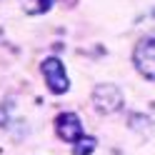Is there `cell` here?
Returning <instances> with one entry per match:
<instances>
[{
    "instance_id": "7a4b0ae2",
    "label": "cell",
    "mask_w": 155,
    "mask_h": 155,
    "mask_svg": "<svg viewBox=\"0 0 155 155\" xmlns=\"http://www.w3.org/2000/svg\"><path fill=\"white\" fill-rule=\"evenodd\" d=\"M43 78L48 83V90H50L53 95H63L68 93V88H70V83H68V73H65V65L60 58H45L43 65Z\"/></svg>"
},
{
    "instance_id": "3957f363",
    "label": "cell",
    "mask_w": 155,
    "mask_h": 155,
    "mask_svg": "<svg viewBox=\"0 0 155 155\" xmlns=\"http://www.w3.org/2000/svg\"><path fill=\"white\" fill-rule=\"evenodd\" d=\"M93 105H95V110L103 113V115L118 113L123 108V93H120V88L113 85V83H100L98 88L93 90Z\"/></svg>"
},
{
    "instance_id": "8992f818",
    "label": "cell",
    "mask_w": 155,
    "mask_h": 155,
    "mask_svg": "<svg viewBox=\"0 0 155 155\" xmlns=\"http://www.w3.org/2000/svg\"><path fill=\"white\" fill-rule=\"evenodd\" d=\"M95 148H98V140L93 135H80L75 140V148H73V155H90Z\"/></svg>"
},
{
    "instance_id": "6da1fadb",
    "label": "cell",
    "mask_w": 155,
    "mask_h": 155,
    "mask_svg": "<svg viewBox=\"0 0 155 155\" xmlns=\"http://www.w3.org/2000/svg\"><path fill=\"white\" fill-rule=\"evenodd\" d=\"M133 63L138 68V73L148 80H155V33L145 35L138 40L133 50Z\"/></svg>"
},
{
    "instance_id": "5b68a950",
    "label": "cell",
    "mask_w": 155,
    "mask_h": 155,
    "mask_svg": "<svg viewBox=\"0 0 155 155\" xmlns=\"http://www.w3.org/2000/svg\"><path fill=\"white\" fill-rule=\"evenodd\" d=\"M20 5L28 15H43V13L50 10L53 0H20Z\"/></svg>"
},
{
    "instance_id": "277c9868",
    "label": "cell",
    "mask_w": 155,
    "mask_h": 155,
    "mask_svg": "<svg viewBox=\"0 0 155 155\" xmlns=\"http://www.w3.org/2000/svg\"><path fill=\"white\" fill-rule=\"evenodd\" d=\"M55 133H58V138L65 140V143H75L78 138L83 135V123L80 118H78V113H60L55 118Z\"/></svg>"
}]
</instances>
